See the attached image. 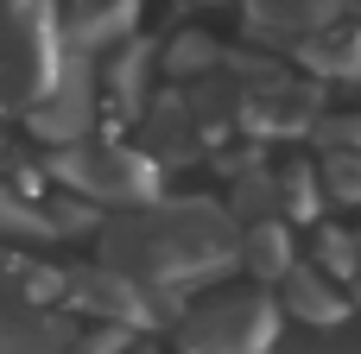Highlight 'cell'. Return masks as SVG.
Listing matches in <instances>:
<instances>
[{"mask_svg": "<svg viewBox=\"0 0 361 354\" xmlns=\"http://www.w3.org/2000/svg\"><path fill=\"white\" fill-rule=\"evenodd\" d=\"M279 354H361V336H349V329H336V323H311V336L286 342Z\"/></svg>", "mask_w": 361, "mask_h": 354, "instance_id": "e0dca14e", "label": "cell"}, {"mask_svg": "<svg viewBox=\"0 0 361 354\" xmlns=\"http://www.w3.org/2000/svg\"><path fill=\"white\" fill-rule=\"evenodd\" d=\"M57 222L44 209H32L19 190H0V241H51Z\"/></svg>", "mask_w": 361, "mask_h": 354, "instance_id": "5bb4252c", "label": "cell"}, {"mask_svg": "<svg viewBox=\"0 0 361 354\" xmlns=\"http://www.w3.org/2000/svg\"><path fill=\"white\" fill-rule=\"evenodd\" d=\"M216 63H222V44L203 38V32H184V38L165 51V70H171V76H203V70H216Z\"/></svg>", "mask_w": 361, "mask_h": 354, "instance_id": "9a60e30c", "label": "cell"}, {"mask_svg": "<svg viewBox=\"0 0 361 354\" xmlns=\"http://www.w3.org/2000/svg\"><path fill=\"white\" fill-rule=\"evenodd\" d=\"M121 354H152V348H121Z\"/></svg>", "mask_w": 361, "mask_h": 354, "instance_id": "ac0fdd59", "label": "cell"}, {"mask_svg": "<svg viewBox=\"0 0 361 354\" xmlns=\"http://www.w3.org/2000/svg\"><path fill=\"white\" fill-rule=\"evenodd\" d=\"M70 342H76V317L44 310L38 298L0 304V354H63Z\"/></svg>", "mask_w": 361, "mask_h": 354, "instance_id": "52a82bcc", "label": "cell"}, {"mask_svg": "<svg viewBox=\"0 0 361 354\" xmlns=\"http://www.w3.org/2000/svg\"><path fill=\"white\" fill-rule=\"evenodd\" d=\"M235 241L241 234L216 203H159L152 196V203H133L114 222H102V266L127 272L133 285H146L159 298V291L222 272L235 260Z\"/></svg>", "mask_w": 361, "mask_h": 354, "instance_id": "6da1fadb", "label": "cell"}, {"mask_svg": "<svg viewBox=\"0 0 361 354\" xmlns=\"http://www.w3.org/2000/svg\"><path fill=\"white\" fill-rule=\"evenodd\" d=\"M235 253H241L247 272H260V279H286V266H292V234H286L273 215H260V222H247V234L235 241Z\"/></svg>", "mask_w": 361, "mask_h": 354, "instance_id": "4fadbf2b", "label": "cell"}, {"mask_svg": "<svg viewBox=\"0 0 361 354\" xmlns=\"http://www.w3.org/2000/svg\"><path fill=\"white\" fill-rule=\"evenodd\" d=\"M146 63H152L146 38H121V51L102 63V95H108L114 114H140L146 108Z\"/></svg>", "mask_w": 361, "mask_h": 354, "instance_id": "8fae6325", "label": "cell"}, {"mask_svg": "<svg viewBox=\"0 0 361 354\" xmlns=\"http://www.w3.org/2000/svg\"><path fill=\"white\" fill-rule=\"evenodd\" d=\"M355 304H361V272H355Z\"/></svg>", "mask_w": 361, "mask_h": 354, "instance_id": "d6986e66", "label": "cell"}, {"mask_svg": "<svg viewBox=\"0 0 361 354\" xmlns=\"http://www.w3.org/2000/svg\"><path fill=\"white\" fill-rule=\"evenodd\" d=\"M241 6H247V25L267 38H305L336 13V0H241Z\"/></svg>", "mask_w": 361, "mask_h": 354, "instance_id": "7c38bea8", "label": "cell"}, {"mask_svg": "<svg viewBox=\"0 0 361 354\" xmlns=\"http://www.w3.org/2000/svg\"><path fill=\"white\" fill-rule=\"evenodd\" d=\"M286 310L298 317V323H343V310H349V298H336V279L324 272V266H286Z\"/></svg>", "mask_w": 361, "mask_h": 354, "instance_id": "30bf717a", "label": "cell"}, {"mask_svg": "<svg viewBox=\"0 0 361 354\" xmlns=\"http://www.w3.org/2000/svg\"><path fill=\"white\" fill-rule=\"evenodd\" d=\"M140 120H146V146H152V158H190V152L203 146V120L190 114L184 95H159L152 108H140Z\"/></svg>", "mask_w": 361, "mask_h": 354, "instance_id": "9c48e42d", "label": "cell"}, {"mask_svg": "<svg viewBox=\"0 0 361 354\" xmlns=\"http://www.w3.org/2000/svg\"><path fill=\"white\" fill-rule=\"evenodd\" d=\"M25 120H32V133H38V139H51V146L82 139V133L95 127V63H89L82 51H63L57 82L44 89V101H38V108H25Z\"/></svg>", "mask_w": 361, "mask_h": 354, "instance_id": "5b68a950", "label": "cell"}, {"mask_svg": "<svg viewBox=\"0 0 361 354\" xmlns=\"http://www.w3.org/2000/svg\"><path fill=\"white\" fill-rule=\"evenodd\" d=\"M63 70L51 0H0V108H38Z\"/></svg>", "mask_w": 361, "mask_h": 354, "instance_id": "7a4b0ae2", "label": "cell"}, {"mask_svg": "<svg viewBox=\"0 0 361 354\" xmlns=\"http://www.w3.org/2000/svg\"><path fill=\"white\" fill-rule=\"evenodd\" d=\"M51 177L70 184V196L121 203V209L159 196V165H152V152H133V146H121V139H95V133L63 139V146L51 152Z\"/></svg>", "mask_w": 361, "mask_h": 354, "instance_id": "3957f363", "label": "cell"}, {"mask_svg": "<svg viewBox=\"0 0 361 354\" xmlns=\"http://www.w3.org/2000/svg\"><path fill=\"white\" fill-rule=\"evenodd\" d=\"M63 298H70V310H82V317H102V323H121V329H140V323H152V291L146 285H133L127 272H114V266H76V272H63Z\"/></svg>", "mask_w": 361, "mask_h": 354, "instance_id": "8992f818", "label": "cell"}, {"mask_svg": "<svg viewBox=\"0 0 361 354\" xmlns=\"http://www.w3.org/2000/svg\"><path fill=\"white\" fill-rule=\"evenodd\" d=\"M273 342V304L254 291H228V298H203L197 310L178 317V354H260Z\"/></svg>", "mask_w": 361, "mask_h": 354, "instance_id": "277c9868", "label": "cell"}, {"mask_svg": "<svg viewBox=\"0 0 361 354\" xmlns=\"http://www.w3.org/2000/svg\"><path fill=\"white\" fill-rule=\"evenodd\" d=\"M317 266L336 272V279H355V272H361V234L324 228V234H317Z\"/></svg>", "mask_w": 361, "mask_h": 354, "instance_id": "2e32d148", "label": "cell"}, {"mask_svg": "<svg viewBox=\"0 0 361 354\" xmlns=\"http://www.w3.org/2000/svg\"><path fill=\"white\" fill-rule=\"evenodd\" d=\"M51 13H57V38H63V51H82V57L121 44L127 25H133V0H57Z\"/></svg>", "mask_w": 361, "mask_h": 354, "instance_id": "ba28073f", "label": "cell"}]
</instances>
